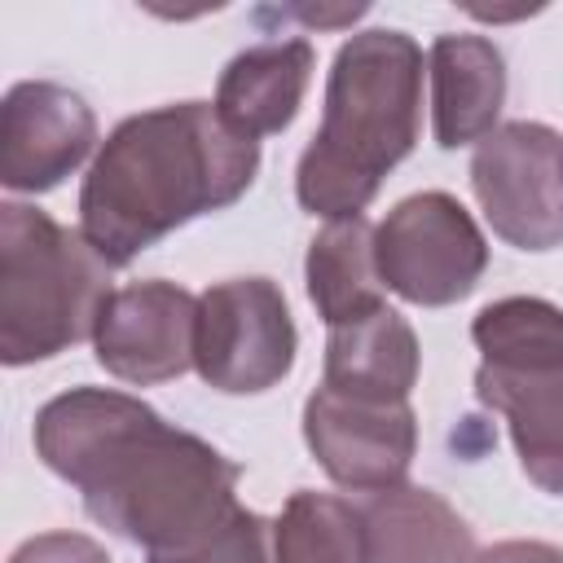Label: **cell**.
<instances>
[{"label": "cell", "mask_w": 563, "mask_h": 563, "mask_svg": "<svg viewBox=\"0 0 563 563\" xmlns=\"http://www.w3.org/2000/svg\"><path fill=\"white\" fill-rule=\"evenodd\" d=\"M35 453L84 493V510L101 528L150 554L189 550L238 510L242 466L167 427L128 391L75 387L53 396L35 413Z\"/></svg>", "instance_id": "6da1fadb"}, {"label": "cell", "mask_w": 563, "mask_h": 563, "mask_svg": "<svg viewBox=\"0 0 563 563\" xmlns=\"http://www.w3.org/2000/svg\"><path fill=\"white\" fill-rule=\"evenodd\" d=\"M255 172L260 141L238 136L207 101L132 114L106 136L84 176V238L123 268L194 216L238 202Z\"/></svg>", "instance_id": "7a4b0ae2"}, {"label": "cell", "mask_w": 563, "mask_h": 563, "mask_svg": "<svg viewBox=\"0 0 563 563\" xmlns=\"http://www.w3.org/2000/svg\"><path fill=\"white\" fill-rule=\"evenodd\" d=\"M422 123V48L405 31H361L330 66L321 128L308 141L295 194L325 220L361 216L383 176L413 150Z\"/></svg>", "instance_id": "3957f363"}, {"label": "cell", "mask_w": 563, "mask_h": 563, "mask_svg": "<svg viewBox=\"0 0 563 563\" xmlns=\"http://www.w3.org/2000/svg\"><path fill=\"white\" fill-rule=\"evenodd\" d=\"M110 260L84 229L26 202L0 207V361L31 365L92 339L110 290Z\"/></svg>", "instance_id": "277c9868"}, {"label": "cell", "mask_w": 563, "mask_h": 563, "mask_svg": "<svg viewBox=\"0 0 563 563\" xmlns=\"http://www.w3.org/2000/svg\"><path fill=\"white\" fill-rule=\"evenodd\" d=\"M374 260L383 286L405 303L444 308L479 286L488 242L453 194L427 189L387 211V220L374 229Z\"/></svg>", "instance_id": "5b68a950"}, {"label": "cell", "mask_w": 563, "mask_h": 563, "mask_svg": "<svg viewBox=\"0 0 563 563\" xmlns=\"http://www.w3.org/2000/svg\"><path fill=\"white\" fill-rule=\"evenodd\" d=\"M295 321L268 277L216 282L198 295L194 369L207 387L251 396L277 387L295 365Z\"/></svg>", "instance_id": "8992f818"}, {"label": "cell", "mask_w": 563, "mask_h": 563, "mask_svg": "<svg viewBox=\"0 0 563 563\" xmlns=\"http://www.w3.org/2000/svg\"><path fill=\"white\" fill-rule=\"evenodd\" d=\"M471 189L493 233L519 251L563 242V136L515 119L488 132L471 158Z\"/></svg>", "instance_id": "52a82bcc"}, {"label": "cell", "mask_w": 563, "mask_h": 563, "mask_svg": "<svg viewBox=\"0 0 563 563\" xmlns=\"http://www.w3.org/2000/svg\"><path fill=\"white\" fill-rule=\"evenodd\" d=\"M303 440L339 488L378 493L405 484L418 422L409 400H361L321 383L303 405Z\"/></svg>", "instance_id": "ba28073f"}, {"label": "cell", "mask_w": 563, "mask_h": 563, "mask_svg": "<svg viewBox=\"0 0 563 563\" xmlns=\"http://www.w3.org/2000/svg\"><path fill=\"white\" fill-rule=\"evenodd\" d=\"M198 299L163 277L119 286L92 330V347L106 374L123 383H167L194 365Z\"/></svg>", "instance_id": "9c48e42d"}, {"label": "cell", "mask_w": 563, "mask_h": 563, "mask_svg": "<svg viewBox=\"0 0 563 563\" xmlns=\"http://www.w3.org/2000/svg\"><path fill=\"white\" fill-rule=\"evenodd\" d=\"M97 145L88 101L62 84H13L0 106V185L18 194L57 189Z\"/></svg>", "instance_id": "30bf717a"}, {"label": "cell", "mask_w": 563, "mask_h": 563, "mask_svg": "<svg viewBox=\"0 0 563 563\" xmlns=\"http://www.w3.org/2000/svg\"><path fill=\"white\" fill-rule=\"evenodd\" d=\"M431 123L444 150L475 145L497 132L506 106V62L488 35H440L427 57Z\"/></svg>", "instance_id": "8fae6325"}, {"label": "cell", "mask_w": 563, "mask_h": 563, "mask_svg": "<svg viewBox=\"0 0 563 563\" xmlns=\"http://www.w3.org/2000/svg\"><path fill=\"white\" fill-rule=\"evenodd\" d=\"M308 40H273L238 53L216 84V114L246 141L290 128L312 79Z\"/></svg>", "instance_id": "7c38bea8"}, {"label": "cell", "mask_w": 563, "mask_h": 563, "mask_svg": "<svg viewBox=\"0 0 563 563\" xmlns=\"http://www.w3.org/2000/svg\"><path fill=\"white\" fill-rule=\"evenodd\" d=\"M369 563H471L466 519L431 488L391 484L361 501Z\"/></svg>", "instance_id": "4fadbf2b"}, {"label": "cell", "mask_w": 563, "mask_h": 563, "mask_svg": "<svg viewBox=\"0 0 563 563\" xmlns=\"http://www.w3.org/2000/svg\"><path fill=\"white\" fill-rule=\"evenodd\" d=\"M325 387L361 400H409L418 383V339L396 308L330 330L325 339Z\"/></svg>", "instance_id": "5bb4252c"}, {"label": "cell", "mask_w": 563, "mask_h": 563, "mask_svg": "<svg viewBox=\"0 0 563 563\" xmlns=\"http://www.w3.org/2000/svg\"><path fill=\"white\" fill-rule=\"evenodd\" d=\"M475 396H479V405H488L506 418L523 475L541 493L563 497V369L506 374V369L479 365Z\"/></svg>", "instance_id": "9a60e30c"}, {"label": "cell", "mask_w": 563, "mask_h": 563, "mask_svg": "<svg viewBox=\"0 0 563 563\" xmlns=\"http://www.w3.org/2000/svg\"><path fill=\"white\" fill-rule=\"evenodd\" d=\"M308 299L317 317L339 330L383 308V277L374 260V224L365 216L330 220L308 242Z\"/></svg>", "instance_id": "2e32d148"}, {"label": "cell", "mask_w": 563, "mask_h": 563, "mask_svg": "<svg viewBox=\"0 0 563 563\" xmlns=\"http://www.w3.org/2000/svg\"><path fill=\"white\" fill-rule=\"evenodd\" d=\"M479 365L506 374H554L563 369V308L532 295H510L471 321Z\"/></svg>", "instance_id": "e0dca14e"}, {"label": "cell", "mask_w": 563, "mask_h": 563, "mask_svg": "<svg viewBox=\"0 0 563 563\" xmlns=\"http://www.w3.org/2000/svg\"><path fill=\"white\" fill-rule=\"evenodd\" d=\"M273 559L277 563H369L361 506L299 488L277 523H273Z\"/></svg>", "instance_id": "ac0fdd59"}, {"label": "cell", "mask_w": 563, "mask_h": 563, "mask_svg": "<svg viewBox=\"0 0 563 563\" xmlns=\"http://www.w3.org/2000/svg\"><path fill=\"white\" fill-rule=\"evenodd\" d=\"M150 563H277L273 559V523L255 510H233L207 541L172 554H150Z\"/></svg>", "instance_id": "d6986e66"}, {"label": "cell", "mask_w": 563, "mask_h": 563, "mask_svg": "<svg viewBox=\"0 0 563 563\" xmlns=\"http://www.w3.org/2000/svg\"><path fill=\"white\" fill-rule=\"evenodd\" d=\"M9 563H110V559L84 532H40V537L22 541Z\"/></svg>", "instance_id": "ffe728a7"}, {"label": "cell", "mask_w": 563, "mask_h": 563, "mask_svg": "<svg viewBox=\"0 0 563 563\" xmlns=\"http://www.w3.org/2000/svg\"><path fill=\"white\" fill-rule=\"evenodd\" d=\"M471 563H563V550L550 545V541H523V537H515V541L484 545Z\"/></svg>", "instance_id": "44dd1931"}]
</instances>
